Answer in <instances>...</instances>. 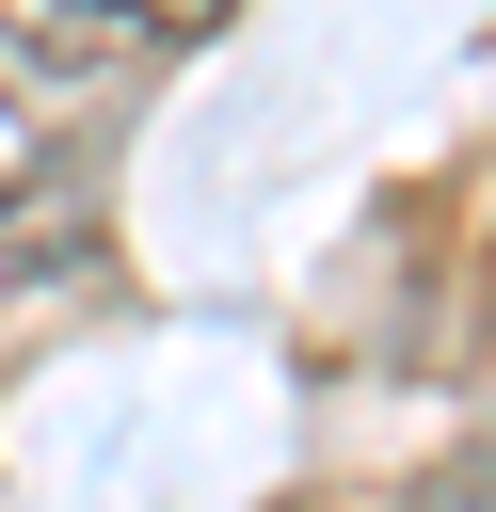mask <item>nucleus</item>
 <instances>
[{
	"instance_id": "f257e3e1",
	"label": "nucleus",
	"mask_w": 496,
	"mask_h": 512,
	"mask_svg": "<svg viewBox=\"0 0 496 512\" xmlns=\"http://www.w3.org/2000/svg\"><path fill=\"white\" fill-rule=\"evenodd\" d=\"M224 0H0V64H48V80H96V64H160L192 48Z\"/></svg>"
}]
</instances>
